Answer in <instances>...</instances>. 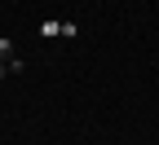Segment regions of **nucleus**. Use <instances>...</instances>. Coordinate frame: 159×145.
<instances>
[{
	"mask_svg": "<svg viewBox=\"0 0 159 145\" xmlns=\"http://www.w3.org/2000/svg\"><path fill=\"white\" fill-rule=\"evenodd\" d=\"M0 145H5V136H0Z\"/></svg>",
	"mask_w": 159,
	"mask_h": 145,
	"instance_id": "4",
	"label": "nucleus"
},
{
	"mask_svg": "<svg viewBox=\"0 0 159 145\" xmlns=\"http://www.w3.org/2000/svg\"><path fill=\"white\" fill-rule=\"evenodd\" d=\"M18 53H13V40L9 35H0V62H13Z\"/></svg>",
	"mask_w": 159,
	"mask_h": 145,
	"instance_id": "2",
	"label": "nucleus"
},
{
	"mask_svg": "<svg viewBox=\"0 0 159 145\" xmlns=\"http://www.w3.org/2000/svg\"><path fill=\"white\" fill-rule=\"evenodd\" d=\"M40 35H44V40L62 35V22H57V18H44V22H40Z\"/></svg>",
	"mask_w": 159,
	"mask_h": 145,
	"instance_id": "1",
	"label": "nucleus"
},
{
	"mask_svg": "<svg viewBox=\"0 0 159 145\" xmlns=\"http://www.w3.org/2000/svg\"><path fill=\"white\" fill-rule=\"evenodd\" d=\"M5 75H9V62H0V79H5Z\"/></svg>",
	"mask_w": 159,
	"mask_h": 145,
	"instance_id": "3",
	"label": "nucleus"
}]
</instances>
